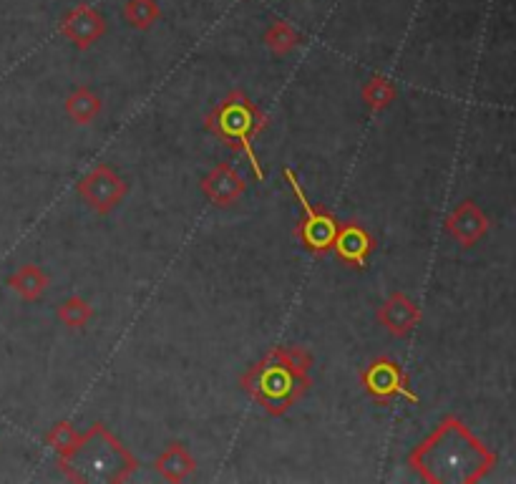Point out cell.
Here are the masks:
<instances>
[{
    "instance_id": "cell-8",
    "label": "cell",
    "mask_w": 516,
    "mask_h": 484,
    "mask_svg": "<svg viewBox=\"0 0 516 484\" xmlns=\"http://www.w3.org/2000/svg\"><path fill=\"white\" fill-rule=\"evenodd\" d=\"M247 182L232 164H217L207 177L202 179V192L207 200L217 207H230L245 195Z\"/></svg>"
},
{
    "instance_id": "cell-5",
    "label": "cell",
    "mask_w": 516,
    "mask_h": 484,
    "mask_svg": "<svg viewBox=\"0 0 516 484\" xmlns=\"http://www.w3.org/2000/svg\"><path fill=\"white\" fill-rule=\"evenodd\" d=\"M285 179L287 185H290L292 195H295V200L303 205V220H300L298 225V237L303 240V245L308 250H313V253L323 255L328 253V250H333V240L335 235H338V220H335L330 212L320 210V207H315L313 202L308 200V195H305L303 185L298 182V177H295V172H292L290 167H285Z\"/></svg>"
},
{
    "instance_id": "cell-6",
    "label": "cell",
    "mask_w": 516,
    "mask_h": 484,
    "mask_svg": "<svg viewBox=\"0 0 516 484\" xmlns=\"http://www.w3.org/2000/svg\"><path fill=\"white\" fill-rule=\"evenodd\" d=\"M79 195L91 210L99 215H109L114 207L121 205V200L129 192V185L109 167V164H96L89 174L79 182Z\"/></svg>"
},
{
    "instance_id": "cell-12",
    "label": "cell",
    "mask_w": 516,
    "mask_h": 484,
    "mask_svg": "<svg viewBox=\"0 0 516 484\" xmlns=\"http://www.w3.org/2000/svg\"><path fill=\"white\" fill-rule=\"evenodd\" d=\"M333 250L343 263L353 265V268H365L368 258H371L373 240L365 232V227L348 222V225L338 227V235L333 240Z\"/></svg>"
},
{
    "instance_id": "cell-15",
    "label": "cell",
    "mask_w": 516,
    "mask_h": 484,
    "mask_svg": "<svg viewBox=\"0 0 516 484\" xmlns=\"http://www.w3.org/2000/svg\"><path fill=\"white\" fill-rule=\"evenodd\" d=\"M66 114L73 124H91L101 114V99L91 89L81 86L66 99Z\"/></svg>"
},
{
    "instance_id": "cell-2",
    "label": "cell",
    "mask_w": 516,
    "mask_h": 484,
    "mask_svg": "<svg viewBox=\"0 0 516 484\" xmlns=\"http://www.w3.org/2000/svg\"><path fill=\"white\" fill-rule=\"evenodd\" d=\"M313 356L300 346H275L240 379L242 389L270 416H282L310 389Z\"/></svg>"
},
{
    "instance_id": "cell-11",
    "label": "cell",
    "mask_w": 516,
    "mask_h": 484,
    "mask_svg": "<svg viewBox=\"0 0 516 484\" xmlns=\"http://www.w3.org/2000/svg\"><path fill=\"white\" fill-rule=\"evenodd\" d=\"M378 321L386 326L388 333L403 338L421 323V308L406 293H393L378 311Z\"/></svg>"
},
{
    "instance_id": "cell-10",
    "label": "cell",
    "mask_w": 516,
    "mask_h": 484,
    "mask_svg": "<svg viewBox=\"0 0 516 484\" xmlns=\"http://www.w3.org/2000/svg\"><path fill=\"white\" fill-rule=\"evenodd\" d=\"M446 227H449L451 237H454L459 245L471 248V245H476V242L486 235V230H489V220H486L484 212L479 210V205L466 200L451 212L449 220H446Z\"/></svg>"
},
{
    "instance_id": "cell-17",
    "label": "cell",
    "mask_w": 516,
    "mask_h": 484,
    "mask_svg": "<svg viewBox=\"0 0 516 484\" xmlns=\"http://www.w3.org/2000/svg\"><path fill=\"white\" fill-rule=\"evenodd\" d=\"M265 43H267V48H270L272 53H277V56H285V53H290L292 48L300 43V33L295 31L290 23L277 21V23H272L270 28H267Z\"/></svg>"
},
{
    "instance_id": "cell-3",
    "label": "cell",
    "mask_w": 516,
    "mask_h": 484,
    "mask_svg": "<svg viewBox=\"0 0 516 484\" xmlns=\"http://www.w3.org/2000/svg\"><path fill=\"white\" fill-rule=\"evenodd\" d=\"M58 464L71 482L81 484L126 482L139 467L134 454L104 424H94L89 432L81 434L79 444L66 457H58Z\"/></svg>"
},
{
    "instance_id": "cell-18",
    "label": "cell",
    "mask_w": 516,
    "mask_h": 484,
    "mask_svg": "<svg viewBox=\"0 0 516 484\" xmlns=\"http://www.w3.org/2000/svg\"><path fill=\"white\" fill-rule=\"evenodd\" d=\"M360 96H363V101L371 106L373 111H381L393 104V99H396V86L388 79H383V76H376V79H371L363 86Z\"/></svg>"
},
{
    "instance_id": "cell-19",
    "label": "cell",
    "mask_w": 516,
    "mask_h": 484,
    "mask_svg": "<svg viewBox=\"0 0 516 484\" xmlns=\"http://www.w3.org/2000/svg\"><path fill=\"white\" fill-rule=\"evenodd\" d=\"M124 16L129 21V26L134 28H149L157 23L159 18V6L157 0H129L124 8Z\"/></svg>"
},
{
    "instance_id": "cell-7",
    "label": "cell",
    "mask_w": 516,
    "mask_h": 484,
    "mask_svg": "<svg viewBox=\"0 0 516 484\" xmlns=\"http://www.w3.org/2000/svg\"><path fill=\"white\" fill-rule=\"evenodd\" d=\"M360 379H363L365 391H368L376 401L406 399L411 401V404H418V394H413L406 371H403L401 363H396L393 358H376V361L363 371Z\"/></svg>"
},
{
    "instance_id": "cell-14",
    "label": "cell",
    "mask_w": 516,
    "mask_h": 484,
    "mask_svg": "<svg viewBox=\"0 0 516 484\" xmlns=\"http://www.w3.org/2000/svg\"><path fill=\"white\" fill-rule=\"evenodd\" d=\"M8 285H11L23 300L33 303V300H38L43 293H46L48 275L43 273L38 265H21V268L8 278Z\"/></svg>"
},
{
    "instance_id": "cell-13",
    "label": "cell",
    "mask_w": 516,
    "mask_h": 484,
    "mask_svg": "<svg viewBox=\"0 0 516 484\" xmlns=\"http://www.w3.org/2000/svg\"><path fill=\"white\" fill-rule=\"evenodd\" d=\"M154 467H157V472L162 474L167 482L177 484L184 482V479L197 469V462H194V457L189 454V449L184 447V444H169L167 452H164L162 457H157Z\"/></svg>"
},
{
    "instance_id": "cell-9",
    "label": "cell",
    "mask_w": 516,
    "mask_h": 484,
    "mask_svg": "<svg viewBox=\"0 0 516 484\" xmlns=\"http://www.w3.org/2000/svg\"><path fill=\"white\" fill-rule=\"evenodd\" d=\"M61 33L79 48H89L106 33V21L99 11L89 6H79L66 13L61 21Z\"/></svg>"
},
{
    "instance_id": "cell-20",
    "label": "cell",
    "mask_w": 516,
    "mask_h": 484,
    "mask_svg": "<svg viewBox=\"0 0 516 484\" xmlns=\"http://www.w3.org/2000/svg\"><path fill=\"white\" fill-rule=\"evenodd\" d=\"M79 439H81V434L76 432V429H73L68 421H58L56 427L48 432L46 442H48V447L56 452V457H66V454L71 452L76 444H79Z\"/></svg>"
},
{
    "instance_id": "cell-1",
    "label": "cell",
    "mask_w": 516,
    "mask_h": 484,
    "mask_svg": "<svg viewBox=\"0 0 516 484\" xmlns=\"http://www.w3.org/2000/svg\"><path fill=\"white\" fill-rule=\"evenodd\" d=\"M494 464L496 454L456 416H446L411 452L413 472L431 484H474Z\"/></svg>"
},
{
    "instance_id": "cell-16",
    "label": "cell",
    "mask_w": 516,
    "mask_h": 484,
    "mask_svg": "<svg viewBox=\"0 0 516 484\" xmlns=\"http://www.w3.org/2000/svg\"><path fill=\"white\" fill-rule=\"evenodd\" d=\"M91 316H94V308L89 306V300L79 298V295L63 300L58 306V321L66 328H84L91 321Z\"/></svg>"
},
{
    "instance_id": "cell-4",
    "label": "cell",
    "mask_w": 516,
    "mask_h": 484,
    "mask_svg": "<svg viewBox=\"0 0 516 484\" xmlns=\"http://www.w3.org/2000/svg\"><path fill=\"white\" fill-rule=\"evenodd\" d=\"M207 127L227 147L240 149L247 157V162H250L257 182H265V169H262L260 159H257L255 147H252L257 134L265 129V119H262L260 109L242 91H230L225 99L209 111Z\"/></svg>"
}]
</instances>
